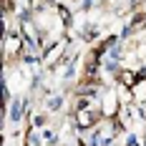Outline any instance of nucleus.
<instances>
[{
	"instance_id": "f257e3e1",
	"label": "nucleus",
	"mask_w": 146,
	"mask_h": 146,
	"mask_svg": "<svg viewBox=\"0 0 146 146\" xmlns=\"http://www.w3.org/2000/svg\"><path fill=\"white\" fill-rule=\"evenodd\" d=\"M66 40L60 38V40H56V43H50V45H45V53H43V66H56V60L63 56V50H66Z\"/></svg>"
}]
</instances>
